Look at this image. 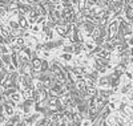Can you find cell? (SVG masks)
Segmentation results:
<instances>
[{
	"instance_id": "30bf717a",
	"label": "cell",
	"mask_w": 133,
	"mask_h": 126,
	"mask_svg": "<svg viewBox=\"0 0 133 126\" xmlns=\"http://www.w3.org/2000/svg\"><path fill=\"white\" fill-rule=\"evenodd\" d=\"M103 126H109V123H107V122H103Z\"/></svg>"
},
{
	"instance_id": "277c9868",
	"label": "cell",
	"mask_w": 133,
	"mask_h": 126,
	"mask_svg": "<svg viewBox=\"0 0 133 126\" xmlns=\"http://www.w3.org/2000/svg\"><path fill=\"white\" fill-rule=\"evenodd\" d=\"M84 86H85L84 81H79V82H77V88H79V89H84Z\"/></svg>"
},
{
	"instance_id": "52a82bcc",
	"label": "cell",
	"mask_w": 133,
	"mask_h": 126,
	"mask_svg": "<svg viewBox=\"0 0 133 126\" xmlns=\"http://www.w3.org/2000/svg\"><path fill=\"white\" fill-rule=\"evenodd\" d=\"M24 97H25V98H29V97H31V92H29V90H25V92H24Z\"/></svg>"
},
{
	"instance_id": "ba28073f",
	"label": "cell",
	"mask_w": 133,
	"mask_h": 126,
	"mask_svg": "<svg viewBox=\"0 0 133 126\" xmlns=\"http://www.w3.org/2000/svg\"><path fill=\"white\" fill-rule=\"evenodd\" d=\"M41 65H43V66H41V69H43V71H45V69H47V62H43Z\"/></svg>"
},
{
	"instance_id": "6da1fadb",
	"label": "cell",
	"mask_w": 133,
	"mask_h": 126,
	"mask_svg": "<svg viewBox=\"0 0 133 126\" xmlns=\"http://www.w3.org/2000/svg\"><path fill=\"white\" fill-rule=\"evenodd\" d=\"M33 64H35V65H33V68H35V69H39L40 65H41V61L40 60H35V61H33Z\"/></svg>"
},
{
	"instance_id": "8992f818",
	"label": "cell",
	"mask_w": 133,
	"mask_h": 126,
	"mask_svg": "<svg viewBox=\"0 0 133 126\" xmlns=\"http://www.w3.org/2000/svg\"><path fill=\"white\" fill-rule=\"evenodd\" d=\"M5 110H7V113H8V114H12V108H11L9 105H7V106H5Z\"/></svg>"
},
{
	"instance_id": "5b68a950",
	"label": "cell",
	"mask_w": 133,
	"mask_h": 126,
	"mask_svg": "<svg viewBox=\"0 0 133 126\" xmlns=\"http://www.w3.org/2000/svg\"><path fill=\"white\" fill-rule=\"evenodd\" d=\"M12 100H14V101H19V100H20V96H19L17 93H14V94H12Z\"/></svg>"
},
{
	"instance_id": "8fae6325",
	"label": "cell",
	"mask_w": 133,
	"mask_h": 126,
	"mask_svg": "<svg viewBox=\"0 0 133 126\" xmlns=\"http://www.w3.org/2000/svg\"><path fill=\"white\" fill-rule=\"evenodd\" d=\"M2 110H3V106H2V105H0V113H2Z\"/></svg>"
},
{
	"instance_id": "9c48e42d",
	"label": "cell",
	"mask_w": 133,
	"mask_h": 126,
	"mask_svg": "<svg viewBox=\"0 0 133 126\" xmlns=\"http://www.w3.org/2000/svg\"><path fill=\"white\" fill-rule=\"evenodd\" d=\"M4 121H5V118L3 116H0V122H4Z\"/></svg>"
},
{
	"instance_id": "7a4b0ae2",
	"label": "cell",
	"mask_w": 133,
	"mask_h": 126,
	"mask_svg": "<svg viewBox=\"0 0 133 126\" xmlns=\"http://www.w3.org/2000/svg\"><path fill=\"white\" fill-rule=\"evenodd\" d=\"M20 25L23 27V28H27V21H25L23 17H20Z\"/></svg>"
},
{
	"instance_id": "3957f363",
	"label": "cell",
	"mask_w": 133,
	"mask_h": 126,
	"mask_svg": "<svg viewBox=\"0 0 133 126\" xmlns=\"http://www.w3.org/2000/svg\"><path fill=\"white\" fill-rule=\"evenodd\" d=\"M87 93H88V94H95V93H96V90L91 86V88H88V89H87Z\"/></svg>"
}]
</instances>
